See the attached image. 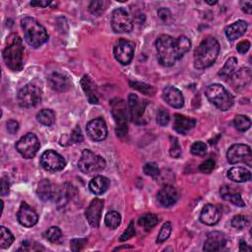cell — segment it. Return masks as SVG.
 I'll return each instance as SVG.
<instances>
[{"label": "cell", "mask_w": 252, "mask_h": 252, "mask_svg": "<svg viewBox=\"0 0 252 252\" xmlns=\"http://www.w3.org/2000/svg\"><path fill=\"white\" fill-rule=\"evenodd\" d=\"M248 224V219L244 216H235L232 220H231V225L237 229H241L244 228L246 225Z\"/></svg>", "instance_id": "obj_43"}, {"label": "cell", "mask_w": 252, "mask_h": 252, "mask_svg": "<svg viewBox=\"0 0 252 252\" xmlns=\"http://www.w3.org/2000/svg\"><path fill=\"white\" fill-rule=\"evenodd\" d=\"M40 165L47 171H59L66 165L64 158L53 150L45 151L39 159Z\"/></svg>", "instance_id": "obj_12"}, {"label": "cell", "mask_w": 252, "mask_h": 252, "mask_svg": "<svg viewBox=\"0 0 252 252\" xmlns=\"http://www.w3.org/2000/svg\"><path fill=\"white\" fill-rule=\"evenodd\" d=\"M56 192H57V190L53 188L52 184L47 179L41 180L38 183V186H37V189H36V193H37L38 197L43 201H47V200H50V199H55Z\"/></svg>", "instance_id": "obj_27"}, {"label": "cell", "mask_w": 252, "mask_h": 252, "mask_svg": "<svg viewBox=\"0 0 252 252\" xmlns=\"http://www.w3.org/2000/svg\"><path fill=\"white\" fill-rule=\"evenodd\" d=\"M226 243L225 237L222 233L219 231H214L208 234V237L204 243V251H218L222 248Z\"/></svg>", "instance_id": "obj_22"}, {"label": "cell", "mask_w": 252, "mask_h": 252, "mask_svg": "<svg viewBox=\"0 0 252 252\" xmlns=\"http://www.w3.org/2000/svg\"><path fill=\"white\" fill-rule=\"evenodd\" d=\"M147 101L140 99L137 94H130L128 96V107L130 111V116L132 121L136 124H141L143 122V116L145 113Z\"/></svg>", "instance_id": "obj_14"}, {"label": "cell", "mask_w": 252, "mask_h": 252, "mask_svg": "<svg viewBox=\"0 0 252 252\" xmlns=\"http://www.w3.org/2000/svg\"><path fill=\"white\" fill-rule=\"evenodd\" d=\"M191 41L185 35L174 38L168 34H161L156 40L158 59L163 66L169 67L182 58L189 51Z\"/></svg>", "instance_id": "obj_1"}, {"label": "cell", "mask_w": 252, "mask_h": 252, "mask_svg": "<svg viewBox=\"0 0 252 252\" xmlns=\"http://www.w3.org/2000/svg\"><path fill=\"white\" fill-rule=\"evenodd\" d=\"M158 17L161 19V21L164 22V23L167 24V25H169V24L173 21L172 15H171L170 11H169L167 8H160V9L158 11Z\"/></svg>", "instance_id": "obj_45"}, {"label": "cell", "mask_w": 252, "mask_h": 252, "mask_svg": "<svg viewBox=\"0 0 252 252\" xmlns=\"http://www.w3.org/2000/svg\"><path fill=\"white\" fill-rule=\"evenodd\" d=\"M157 122L160 126H165L169 122V114L165 109H159L157 113Z\"/></svg>", "instance_id": "obj_44"}, {"label": "cell", "mask_w": 252, "mask_h": 252, "mask_svg": "<svg viewBox=\"0 0 252 252\" xmlns=\"http://www.w3.org/2000/svg\"><path fill=\"white\" fill-rule=\"evenodd\" d=\"M196 124V121L194 118L187 117L181 114H175L174 115V123L173 128L176 132L180 134H187Z\"/></svg>", "instance_id": "obj_23"}, {"label": "cell", "mask_w": 252, "mask_h": 252, "mask_svg": "<svg viewBox=\"0 0 252 252\" xmlns=\"http://www.w3.org/2000/svg\"><path fill=\"white\" fill-rule=\"evenodd\" d=\"M220 219V212L216 206L212 204H207L204 206L200 215V220L203 223L207 225H214L218 223Z\"/></svg>", "instance_id": "obj_21"}, {"label": "cell", "mask_w": 252, "mask_h": 252, "mask_svg": "<svg viewBox=\"0 0 252 252\" xmlns=\"http://www.w3.org/2000/svg\"><path fill=\"white\" fill-rule=\"evenodd\" d=\"M135 235V227H134V222L130 221L128 227L126 228V230L121 234V236L119 237L120 241H125L127 239H130L132 236Z\"/></svg>", "instance_id": "obj_49"}, {"label": "cell", "mask_w": 252, "mask_h": 252, "mask_svg": "<svg viewBox=\"0 0 252 252\" xmlns=\"http://www.w3.org/2000/svg\"><path fill=\"white\" fill-rule=\"evenodd\" d=\"M227 177L234 182H246L248 180H250L251 178V172L241 166H235V167H231L228 171H227Z\"/></svg>", "instance_id": "obj_30"}, {"label": "cell", "mask_w": 252, "mask_h": 252, "mask_svg": "<svg viewBox=\"0 0 252 252\" xmlns=\"http://www.w3.org/2000/svg\"><path fill=\"white\" fill-rule=\"evenodd\" d=\"M102 209H103V201L98 198L94 199L90 203L89 207L87 208L85 215H86L87 220L93 227H97L99 225Z\"/></svg>", "instance_id": "obj_16"}, {"label": "cell", "mask_w": 252, "mask_h": 252, "mask_svg": "<svg viewBox=\"0 0 252 252\" xmlns=\"http://www.w3.org/2000/svg\"><path fill=\"white\" fill-rule=\"evenodd\" d=\"M171 147H170V156L173 158H178L181 155V147L176 138L171 137Z\"/></svg>", "instance_id": "obj_48"}, {"label": "cell", "mask_w": 252, "mask_h": 252, "mask_svg": "<svg viewBox=\"0 0 252 252\" xmlns=\"http://www.w3.org/2000/svg\"><path fill=\"white\" fill-rule=\"evenodd\" d=\"M50 87L57 92H65L70 88L69 79L62 73L53 72L48 79Z\"/></svg>", "instance_id": "obj_25"}, {"label": "cell", "mask_w": 252, "mask_h": 252, "mask_svg": "<svg viewBox=\"0 0 252 252\" xmlns=\"http://www.w3.org/2000/svg\"><path fill=\"white\" fill-rule=\"evenodd\" d=\"M104 222L106 226H108L111 229L116 228L120 222H121V216L118 212L116 211H110L105 215L104 218Z\"/></svg>", "instance_id": "obj_34"}, {"label": "cell", "mask_w": 252, "mask_h": 252, "mask_svg": "<svg viewBox=\"0 0 252 252\" xmlns=\"http://www.w3.org/2000/svg\"><path fill=\"white\" fill-rule=\"evenodd\" d=\"M130 86L136 90H138L139 92L145 94H149V95H154L156 93V89L150 85H147L145 83H141V82H130Z\"/></svg>", "instance_id": "obj_38"}, {"label": "cell", "mask_w": 252, "mask_h": 252, "mask_svg": "<svg viewBox=\"0 0 252 252\" xmlns=\"http://www.w3.org/2000/svg\"><path fill=\"white\" fill-rule=\"evenodd\" d=\"M24 53L25 48L23 46L22 38L17 33L9 35L3 50V58L6 66L12 71H21L24 67Z\"/></svg>", "instance_id": "obj_2"}, {"label": "cell", "mask_w": 252, "mask_h": 252, "mask_svg": "<svg viewBox=\"0 0 252 252\" xmlns=\"http://www.w3.org/2000/svg\"><path fill=\"white\" fill-rule=\"evenodd\" d=\"M81 86L86 94L88 100L93 104H96L98 102V98L95 92V85L94 84L92 79L87 75L84 76L81 80Z\"/></svg>", "instance_id": "obj_26"}, {"label": "cell", "mask_w": 252, "mask_h": 252, "mask_svg": "<svg viewBox=\"0 0 252 252\" xmlns=\"http://www.w3.org/2000/svg\"><path fill=\"white\" fill-rule=\"evenodd\" d=\"M241 7H242V11H244L247 14H251V12H252V2L251 1H242Z\"/></svg>", "instance_id": "obj_55"}, {"label": "cell", "mask_w": 252, "mask_h": 252, "mask_svg": "<svg viewBox=\"0 0 252 252\" xmlns=\"http://www.w3.org/2000/svg\"><path fill=\"white\" fill-rule=\"evenodd\" d=\"M177 199H178V193L176 189L171 185H165L158 191L157 195V200L158 204L165 208H168L174 205Z\"/></svg>", "instance_id": "obj_18"}, {"label": "cell", "mask_w": 252, "mask_h": 252, "mask_svg": "<svg viewBox=\"0 0 252 252\" xmlns=\"http://www.w3.org/2000/svg\"><path fill=\"white\" fill-rule=\"evenodd\" d=\"M106 165L105 159L93 153L92 151L86 149L83 151L81 158L78 161V167L79 169L88 175L94 174L98 171H101Z\"/></svg>", "instance_id": "obj_6"}, {"label": "cell", "mask_w": 252, "mask_h": 252, "mask_svg": "<svg viewBox=\"0 0 252 252\" xmlns=\"http://www.w3.org/2000/svg\"><path fill=\"white\" fill-rule=\"evenodd\" d=\"M191 154L197 157H205L207 155V145L201 141L195 142L191 146Z\"/></svg>", "instance_id": "obj_39"}, {"label": "cell", "mask_w": 252, "mask_h": 252, "mask_svg": "<svg viewBox=\"0 0 252 252\" xmlns=\"http://www.w3.org/2000/svg\"><path fill=\"white\" fill-rule=\"evenodd\" d=\"M87 242L88 241L85 238H74L70 242V247L73 251H80L85 247Z\"/></svg>", "instance_id": "obj_46"}, {"label": "cell", "mask_w": 252, "mask_h": 252, "mask_svg": "<svg viewBox=\"0 0 252 252\" xmlns=\"http://www.w3.org/2000/svg\"><path fill=\"white\" fill-rule=\"evenodd\" d=\"M7 130L10 134H15L19 130V123L15 120H9L7 122Z\"/></svg>", "instance_id": "obj_53"}, {"label": "cell", "mask_w": 252, "mask_h": 252, "mask_svg": "<svg viewBox=\"0 0 252 252\" xmlns=\"http://www.w3.org/2000/svg\"><path fill=\"white\" fill-rule=\"evenodd\" d=\"M239 250H240V251H251V247L248 246L245 241H240Z\"/></svg>", "instance_id": "obj_57"}, {"label": "cell", "mask_w": 252, "mask_h": 252, "mask_svg": "<svg viewBox=\"0 0 252 252\" xmlns=\"http://www.w3.org/2000/svg\"><path fill=\"white\" fill-rule=\"evenodd\" d=\"M88 136L95 142L102 141L107 136L106 123L102 118H95L91 120L86 127Z\"/></svg>", "instance_id": "obj_15"}, {"label": "cell", "mask_w": 252, "mask_h": 252, "mask_svg": "<svg viewBox=\"0 0 252 252\" xmlns=\"http://www.w3.org/2000/svg\"><path fill=\"white\" fill-rule=\"evenodd\" d=\"M230 85L235 90L245 88L251 81V70L249 68H241L230 77Z\"/></svg>", "instance_id": "obj_20"}, {"label": "cell", "mask_w": 252, "mask_h": 252, "mask_svg": "<svg viewBox=\"0 0 252 252\" xmlns=\"http://www.w3.org/2000/svg\"><path fill=\"white\" fill-rule=\"evenodd\" d=\"M111 27L115 32H129L133 29V20L123 8H117L112 12Z\"/></svg>", "instance_id": "obj_11"}, {"label": "cell", "mask_w": 252, "mask_h": 252, "mask_svg": "<svg viewBox=\"0 0 252 252\" xmlns=\"http://www.w3.org/2000/svg\"><path fill=\"white\" fill-rule=\"evenodd\" d=\"M109 186V180L101 175L94 176L89 183V188L94 195H101Z\"/></svg>", "instance_id": "obj_28"}, {"label": "cell", "mask_w": 252, "mask_h": 252, "mask_svg": "<svg viewBox=\"0 0 252 252\" xmlns=\"http://www.w3.org/2000/svg\"><path fill=\"white\" fill-rule=\"evenodd\" d=\"M246 30H247V23L245 21L239 20L230 24L225 28V35L229 40L233 41L238 37L242 36L245 33Z\"/></svg>", "instance_id": "obj_24"}, {"label": "cell", "mask_w": 252, "mask_h": 252, "mask_svg": "<svg viewBox=\"0 0 252 252\" xmlns=\"http://www.w3.org/2000/svg\"><path fill=\"white\" fill-rule=\"evenodd\" d=\"M220 193L223 200L229 201L237 207H244L245 206V202L242 200L241 195L236 191H232L230 189V186L223 185L222 187H220Z\"/></svg>", "instance_id": "obj_29"}, {"label": "cell", "mask_w": 252, "mask_h": 252, "mask_svg": "<svg viewBox=\"0 0 252 252\" xmlns=\"http://www.w3.org/2000/svg\"><path fill=\"white\" fill-rule=\"evenodd\" d=\"M215 168V160L214 159H207L204 162H202L199 166V169L201 172L203 173H211L213 171V169Z\"/></svg>", "instance_id": "obj_47"}, {"label": "cell", "mask_w": 252, "mask_h": 252, "mask_svg": "<svg viewBox=\"0 0 252 252\" xmlns=\"http://www.w3.org/2000/svg\"><path fill=\"white\" fill-rule=\"evenodd\" d=\"M144 173L146 175L156 177L159 174V168L156 162H148L144 165Z\"/></svg>", "instance_id": "obj_42"}, {"label": "cell", "mask_w": 252, "mask_h": 252, "mask_svg": "<svg viewBox=\"0 0 252 252\" xmlns=\"http://www.w3.org/2000/svg\"><path fill=\"white\" fill-rule=\"evenodd\" d=\"M135 51V45L132 41L121 38L119 39L113 48V54L115 59L122 65H127L131 62Z\"/></svg>", "instance_id": "obj_13"}, {"label": "cell", "mask_w": 252, "mask_h": 252, "mask_svg": "<svg viewBox=\"0 0 252 252\" xmlns=\"http://www.w3.org/2000/svg\"><path fill=\"white\" fill-rule=\"evenodd\" d=\"M36 120L44 126H51L55 121V114L51 109H41L36 114Z\"/></svg>", "instance_id": "obj_31"}, {"label": "cell", "mask_w": 252, "mask_h": 252, "mask_svg": "<svg viewBox=\"0 0 252 252\" xmlns=\"http://www.w3.org/2000/svg\"><path fill=\"white\" fill-rule=\"evenodd\" d=\"M111 113L116 124V134L120 137L127 134V113L125 102L120 98L111 100Z\"/></svg>", "instance_id": "obj_7"}, {"label": "cell", "mask_w": 252, "mask_h": 252, "mask_svg": "<svg viewBox=\"0 0 252 252\" xmlns=\"http://www.w3.org/2000/svg\"><path fill=\"white\" fill-rule=\"evenodd\" d=\"M17 151L26 158H33L39 150V142L33 133H27L16 144Z\"/></svg>", "instance_id": "obj_10"}, {"label": "cell", "mask_w": 252, "mask_h": 252, "mask_svg": "<svg viewBox=\"0 0 252 252\" xmlns=\"http://www.w3.org/2000/svg\"><path fill=\"white\" fill-rule=\"evenodd\" d=\"M17 219L22 225L26 227H31L37 222L38 217L35 211L32 209L27 203H22L17 213Z\"/></svg>", "instance_id": "obj_17"}, {"label": "cell", "mask_w": 252, "mask_h": 252, "mask_svg": "<svg viewBox=\"0 0 252 252\" xmlns=\"http://www.w3.org/2000/svg\"><path fill=\"white\" fill-rule=\"evenodd\" d=\"M164 100L174 108H181L184 105V97L182 93L173 86H167L163 90Z\"/></svg>", "instance_id": "obj_19"}, {"label": "cell", "mask_w": 252, "mask_h": 252, "mask_svg": "<svg viewBox=\"0 0 252 252\" xmlns=\"http://www.w3.org/2000/svg\"><path fill=\"white\" fill-rule=\"evenodd\" d=\"M43 248L38 245L37 243L35 244H32V242H29V241H25L23 242V245L22 247L19 249V251H37V250H42Z\"/></svg>", "instance_id": "obj_51"}, {"label": "cell", "mask_w": 252, "mask_h": 252, "mask_svg": "<svg viewBox=\"0 0 252 252\" xmlns=\"http://www.w3.org/2000/svg\"><path fill=\"white\" fill-rule=\"evenodd\" d=\"M21 26L24 31L26 41L32 47H39L48 39V34L45 29L33 18L25 17L21 21Z\"/></svg>", "instance_id": "obj_4"}, {"label": "cell", "mask_w": 252, "mask_h": 252, "mask_svg": "<svg viewBox=\"0 0 252 252\" xmlns=\"http://www.w3.org/2000/svg\"><path fill=\"white\" fill-rule=\"evenodd\" d=\"M45 236L46 238L50 241V242H57L60 240V238L62 237V232L60 230L59 227L57 226H51L49 227L46 232H45Z\"/></svg>", "instance_id": "obj_41"}, {"label": "cell", "mask_w": 252, "mask_h": 252, "mask_svg": "<svg viewBox=\"0 0 252 252\" xmlns=\"http://www.w3.org/2000/svg\"><path fill=\"white\" fill-rule=\"evenodd\" d=\"M208 4H210V5H213V4H216L218 1H206Z\"/></svg>", "instance_id": "obj_58"}, {"label": "cell", "mask_w": 252, "mask_h": 252, "mask_svg": "<svg viewBox=\"0 0 252 252\" xmlns=\"http://www.w3.org/2000/svg\"><path fill=\"white\" fill-rule=\"evenodd\" d=\"M83 141V136H82V134H81V130H80V128L77 126L74 130H73V132H72V134H71V136H70V139H69V144H74V143H81Z\"/></svg>", "instance_id": "obj_50"}, {"label": "cell", "mask_w": 252, "mask_h": 252, "mask_svg": "<svg viewBox=\"0 0 252 252\" xmlns=\"http://www.w3.org/2000/svg\"><path fill=\"white\" fill-rule=\"evenodd\" d=\"M14 241V235L12 232L6 228L5 226L0 227V247L7 248L9 247Z\"/></svg>", "instance_id": "obj_35"}, {"label": "cell", "mask_w": 252, "mask_h": 252, "mask_svg": "<svg viewBox=\"0 0 252 252\" xmlns=\"http://www.w3.org/2000/svg\"><path fill=\"white\" fill-rule=\"evenodd\" d=\"M9 193V183L8 181L3 177L1 179V196H5Z\"/></svg>", "instance_id": "obj_54"}, {"label": "cell", "mask_w": 252, "mask_h": 252, "mask_svg": "<svg viewBox=\"0 0 252 252\" xmlns=\"http://www.w3.org/2000/svg\"><path fill=\"white\" fill-rule=\"evenodd\" d=\"M226 158L229 163L244 162L246 165L252 166L251 149L244 144L232 145L226 153Z\"/></svg>", "instance_id": "obj_9"}, {"label": "cell", "mask_w": 252, "mask_h": 252, "mask_svg": "<svg viewBox=\"0 0 252 252\" xmlns=\"http://www.w3.org/2000/svg\"><path fill=\"white\" fill-rule=\"evenodd\" d=\"M234 127L241 132L248 130L251 126V120L245 115H236L233 119Z\"/></svg>", "instance_id": "obj_36"}, {"label": "cell", "mask_w": 252, "mask_h": 252, "mask_svg": "<svg viewBox=\"0 0 252 252\" xmlns=\"http://www.w3.org/2000/svg\"><path fill=\"white\" fill-rule=\"evenodd\" d=\"M109 2L105 0H100V1H92L89 10L92 14L94 15H100L108 6Z\"/></svg>", "instance_id": "obj_37"}, {"label": "cell", "mask_w": 252, "mask_h": 252, "mask_svg": "<svg viewBox=\"0 0 252 252\" xmlns=\"http://www.w3.org/2000/svg\"><path fill=\"white\" fill-rule=\"evenodd\" d=\"M250 48V42L248 40H242L236 45V49L239 53H246Z\"/></svg>", "instance_id": "obj_52"}, {"label": "cell", "mask_w": 252, "mask_h": 252, "mask_svg": "<svg viewBox=\"0 0 252 252\" xmlns=\"http://www.w3.org/2000/svg\"><path fill=\"white\" fill-rule=\"evenodd\" d=\"M236 64H237L236 58H234V57L228 58L227 61L225 62V64L223 65V67L220 70L219 75L224 79L229 78L232 75V73L236 67Z\"/></svg>", "instance_id": "obj_33"}, {"label": "cell", "mask_w": 252, "mask_h": 252, "mask_svg": "<svg viewBox=\"0 0 252 252\" xmlns=\"http://www.w3.org/2000/svg\"><path fill=\"white\" fill-rule=\"evenodd\" d=\"M158 217L154 214H151V213L143 215L138 220L139 225L144 227L146 230H150L151 228L156 226L158 224Z\"/></svg>", "instance_id": "obj_32"}, {"label": "cell", "mask_w": 252, "mask_h": 252, "mask_svg": "<svg viewBox=\"0 0 252 252\" xmlns=\"http://www.w3.org/2000/svg\"><path fill=\"white\" fill-rule=\"evenodd\" d=\"M170 232H171V223L169 221H167V222L163 223V225L161 226V228L159 230V233L157 237V243L160 244L163 241H165L168 238Z\"/></svg>", "instance_id": "obj_40"}, {"label": "cell", "mask_w": 252, "mask_h": 252, "mask_svg": "<svg viewBox=\"0 0 252 252\" xmlns=\"http://www.w3.org/2000/svg\"><path fill=\"white\" fill-rule=\"evenodd\" d=\"M207 98L220 110L225 111L233 104V96L220 84L210 85L206 90Z\"/></svg>", "instance_id": "obj_5"}, {"label": "cell", "mask_w": 252, "mask_h": 252, "mask_svg": "<svg viewBox=\"0 0 252 252\" xmlns=\"http://www.w3.org/2000/svg\"><path fill=\"white\" fill-rule=\"evenodd\" d=\"M220 53V44L215 37L208 36L201 41L194 51V66L205 69L213 65Z\"/></svg>", "instance_id": "obj_3"}, {"label": "cell", "mask_w": 252, "mask_h": 252, "mask_svg": "<svg viewBox=\"0 0 252 252\" xmlns=\"http://www.w3.org/2000/svg\"><path fill=\"white\" fill-rule=\"evenodd\" d=\"M18 102L22 107L30 108L37 105L41 100V91L32 84L24 86L18 93Z\"/></svg>", "instance_id": "obj_8"}, {"label": "cell", "mask_w": 252, "mask_h": 252, "mask_svg": "<svg viewBox=\"0 0 252 252\" xmlns=\"http://www.w3.org/2000/svg\"><path fill=\"white\" fill-rule=\"evenodd\" d=\"M51 2L50 1H38V0H35V1H32L31 2V5L33 6V7H47Z\"/></svg>", "instance_id": "obj_56"}]
</instances>
